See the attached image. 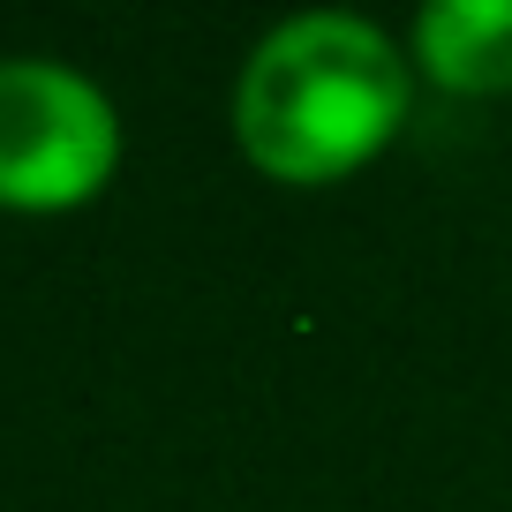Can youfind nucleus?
<instances>
[{"label": "nucleus", "mask_w": 512, "mask_h": 512, "mask_svg": "<svg viewBox=\"0 0 512 512\" xmlns=\"http://www.w3.org/2000/svg\"><path fill=\"white\" fill-rule=\"evenodd\" d=\"M415 113L407 38L354 8H302L249 46L234 76V144L279 189H339L400 144Z\"/></svg>", "instance_id": "1"}, {"label": "nucleus", "mask_w": 512, "mask_h": 512, "mask_svg": "<svg viewBox=\"0 0 512 512\" xmlns=\"http://www.w3.org/2000/svg\"><path fill=\"white\" fill-rule=\"evenodd\" d=\"M407 61L452 98L512 91V0H430L407 31Z\"/></svg>", "instance_id": "3"}, {"label": "nucleus", "mask_w": 512, "mask_h": 512, "mask_svg": "<svg viewBox=\"0 0 512 512\" xmlns=\"http://www.w3.org/2000/svg\"><path fill=\"white\" fill-rule=\"evenodd\" d=\"M121 174V106L53 53H0V211H83Z\"/></svg>", "instance_id": "2"}]
</instances>
